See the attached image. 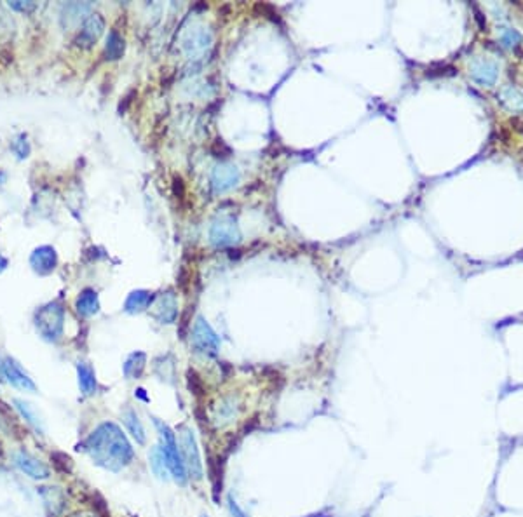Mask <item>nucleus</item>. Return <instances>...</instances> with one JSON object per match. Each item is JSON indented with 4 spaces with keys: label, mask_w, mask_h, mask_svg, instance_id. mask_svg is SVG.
<instances>
[{
    "label": "nucleus",
    "mask_w": 523,
    "mask_h": 517,
    "mask_svg": "<svg viewBox=\"0 0 523 517\" xmlns=\"http://www.w3.org/2000/svg\"><path fill=\"white\" fill-rule=\"evenodd\" d=\"M2 375L6 376L7 382L13 387H16V389L23 390V392H37V387L32 382L30 376L25 373V371L18 366L16 361L11 359V357L2 359Z\"/></svg>",
    "instance_id": "nucleus-5"
},
{
    "label": "nucleus",
    "mask_w": 523,
    "mask_h": 517,
    "mask_svg": "<svg viewBox=\"0 0 523 517\" xmlns=\"http://www.w3.org/2000/svg\"><path fill=\"white\" fill-rule=\"evenodd\" d=\"M503 44L506 47H513V46H518L522 42V35L518 34L517 30H511V28H508V30L503 32Z\"/></svg>",
    "instance_id": "nucleus-19"
},
{
    "label": "nucleus",
    "mask_w": 523,
    "mask_h": 517,
    "mask_svg": "<svg viewBox=\"0 0 523 517\" xmlns=\"http://www.w3.org/2000/svg\"><path fill=\"white\" fill-rule=\"evenodd\" d=\"M154 425H156L159 432V439H161V444H159V446H161L162 453H164L166 457V462H168L169 474H171L173 479H175L176 483L183 486V484H187L189 474H187L185 464H183V458L182 453H180L178 443H176L175 432L161 420H154Z\"/></svg>",
    "instance_id": "nucleus-2"
},
{
    "label": "nucleus",
    "mask_w": 523,
    "mask_h": 517,
    "mask_svg": "<svg viewBox=\"0 0 523 517\" xmlns=\"http://www.w3.org/2000/svg\"><path fill=\"white\" fill-rule=\"evenodd\" d=\"M201 517H208V516H201Z\"/></svg>",
    "instance_id": "nucleus-26"
},
{
    "label": "nucleus",
    "mask_w": 523,
    "mask_h": 517,
    "mask_svg": "<svg viewBox=\"0 0 523 517\" xmlns=\"http://www.w3.org/2000/svg\"><path fill=\"white\" fill-rule=\"evenodd\" d=\"M42 497H44L46 507H48L49 516L56 517L61 511H63L65 495L61 493L60 488H44V491H42Z\"/></svg>",
    "instance_id": "nucleus-10"
},
{
    "label": "nucleus",
    "mask_w": 523,
    "mask_h": 517,
    "mask_svg": "<svg viewBox=\"0 0 523 517\" xmlns=\"http://www.w3.org/2000/svg\"><path fill=\"white\" fill-rule=\"evenodd\" d=\"M497 101L511 114H523V93L515 86H503L497 93Z\"/></svg>",
    "instance_id": "nucleus-9"
},
{
    "label": "nucleus",
    "mask_w": 523,
    "mask_h": 517,
    "mask_svg": "<svg viewBox=\"0 0 523 517\" xmlns=\"http://www.w3.org/2000/svg\"><path fill=\"white\" fill-rule=\"evenodd\" d=\"M471 77L478 82L479 86H490L496 84L497 75H499V67H497L496 61L489 60V58H476L471 63Z\"/></svg>",
    "instance_id": "nucleus-6"
},
{
    "label": "nucleus",
    "mask_w": 523,
    "mask_h": 517,
    "mask_svg": "<svg viewBox=\"0 0 523 517\" xmlns=\"http://www.w3.org/2000/svg\"><path fill=\"white\" fill-rule=\"evenodd\" d=\"M77 307L81 314H84V316H91V314L96 312V296L84 295L82 298H79Z\"/></svg>",
    "instance_id": "nucleus-17"
},
{
    "label": "nucleus",
    "mask_w": 523,
    "mask_h": 517,
    "mask_svg": "<svg viewBox=\"0 0 523 517\" xmlns=\"http://www.w3.org/2000/svg\"><path fill=\"white\" fill-rule=\"evenodd\" d=\"M86 453L98 467L119 472L131 464L135 451L126 434L115 423L105 422L84 443Z\"/></svg>",
    "instance_id": "nucleus-1"
},
{
    "label": "nucleus",
    "mask_w": 523,
    "mask_h": 517,
    "mask_svg": "<svg viewBox=\"0 0 523 517\" xmlns=\"http://www.w3.org/2000/svg\"><path fill=\"white\" fill-rule=\"evenodd\" d=\"M30 265L34 269L35 274H41V276H48L56 267V253L49 246H42L37 248L30 256Z\"/></svg>",
    "instance_id": "nucleus-8"
},
{
    "label": "nucleus",
    "mask_w": 523,
    "mask_h": 517,
    "mask_svg": "<svg viewBox=\"0 0 523 517\" xmlns=\"http://www.w3.org/2000/svg\"><path fill=\"white\" fill-rule=\"evenodd\" d=\"M150 469L154 470V474H156L161 481L168 479V462H166V457L164 453H162L161 446L152 448V451H150Z\"/></svg>",
    "instance_id": "nucleus-12"
},
{
    "label": "nucleus",
    "mask_w": 523,
    "mask_h": 517,
    "mask_svg": "<svg viewBox=\"0 0 523 517\" xmlns=\"http://www.w3.org/2000/svg\"><path fill=\"white\" fill-rule=\"evenodd\" d=\"M51 462L53 467L61 474H70L74 469V462L68 457L67 453H61V451H53L51 453Z\"/></svg>",
    "instance_id": "nucleus-15"
},
{
    "label": "nucleus",
    "mask_w": 523,
    "mask_h": 517,
    "mask_svg": "<svg viewBox=\"0 0 523 517\" xmlns=\"http://www.w3.org/2000/svg\"><path fill=\"white\" fill-rule=\"evenodd\" d=\"M14 464L23 470L27 476L34 477V479H48L51 476L49 469L42 464L41 460L34 458L32 455L25 453V451H18L14 453Z\"/></svg>",
    "instance_id": "nucleus-7"
},
{
    "label": "nucleus",
    "mask_w": 523,
    "mask_h": 517,
    "mask_svg": "<svg viewBox=\"0 0 523 517\" xmlns=\"http://www.w3.org/2000/svg\"><path fill=\"white\" fill-rule=\"evenodd\" d=\"M2 453H4V448H2V443H0V458H2Z\"/></svg>",
    "instance_id": "nucleus-24"
},
{
    "label": "nucleus",
    "mask_w": 523,
    "mask_h": 517,
    "mask_svg": "<svg viewBox=\"0 0 523 517\" xmlns=\"http://www.w3.org/2000/svg\"><path fill=\"white\" fill-rule=\"evenodd\" d=\"M143 361H145V357H143L142 354H138V356H133L131 361H129V363L126 364V368H124L126 375L131 376V378H138V376L142 375V370H143Z\"/></svg>",
    "instance_id": "nucleus-16"
},
{
    "label": "nucleus",
    "mask_w": 523,
    "mask_h": 517,
    "mask_svg": "<svg viewBox=\"0 0 523 517\" xmlns=\"http://www.w3.org/2000/svg\"><path fill=\"white\" fill-rule=\"evenodd\" d=\"M6 267H7V260L4 258L2 255H0V272H4V270H6Z\"/></svg>",
    "instance_id": "nucleus-23"
},
{
    "label": "nucleus",
    "mask_w": 523,
    "mask_h": 517,
    "mask_svg": "<svg viewBox=\"0 0 523 517\" xmlns=\"http://www.w3.org/2000/svg\"><path fill=\"white\" fill-rule=\"evenodd\" d=\"M35 328L41 333L42 338L54 342L60 338L61 329H63V310L58 305H46L35 314Z\"/></svg>",
    "instance_id": "nucleus-4"
},
{
    "label": "nucleus",
    "mask_w": 523,
    "mask_h": 517,
    "mask_svg": "<svg viewBox=\"0 0 523 517\" xmlns=\"http://www.w3.org/2000/svg\"><path fill=\"white\" fill-rule=\"evenodd\" d=\"M122 420H124L126 427H128L129 434H131L133 437L136 439V443L138 444H145L147 441V436H145V429H143L142 422H140V418L136 417V413L133 410H126L124 415H122Z\"/></svg>",
    "instance_id": "nucleus-11"
},
{
    "label": "nucleus",
    "mask_w": 523,
    "mask_h": 517,
    "mask_svg": "<svg viewBox=\"0 0 523 517\" xmlns=\"http://www.w3.org/2000/svg\"><path fill=\"white\" fill-rule=\"evenodd\" d=\"M180 453H182L189 477H192L194 481L203 479V462H201L199 448H197L196 436L189 427L180 429Z\"/></svg>",
    "instance_id": "nucleus-3"
},
{
    "label": "nucleus",
    "mask_w": 523,
    "mask_h": 517,
    "mask_svg": "<svg viewBox=\"0 0 523 517\" xmlns=\"http://www.w3.org/2000/svg\"><path fill=\"white\" fill-rule=\"evenodd\" d=\"M14 404H16L18 411H20V413H21V417H23L25 420L30 423V425L34 427V429L37 430V432H41V434L44 432V427H42L41 418H39V415L35 413L34 408H32L30 404L23 403V401H20V399H14Z\"/></svg>",
    "instance_id": "nucleus-14"
},
{
    "label": "nucleus",
    "mask_w": 523,
    "mask_h": 517,
    "mask_svg": "<svg viewBox=\"0 0 523 517\" xmlns=\"http://www.w3.org/2000/svg\"><path fill=\"white\" fill-rule=\"evenodd\" d=\"M227 504H229V511H230V514H232V517H250L246 512L243 511V509L239 507V505H237V502L234 500L232 497L227 498Z\"/></svg>",
    "instance_id": "nucleus-20"
},
{
    "label": "nucleus",
    "mask_w": 523,
    "mask_h": 517,
    "mask_svg": "<svg viewBox=\"0 0 523 517\" xmlns=\"http://www.w3.org/2000/svg\"><path fill=\"white\" fill-rule=\"evenodd\" d=\"M79 385H81V390L84 396H93L96 392L95 371L88 364H81L79 366Z\"/></svg>",
    "instance_id": "nucleus-13"
},
{
    "label": "nucleus",
    "mask_w": 523,
    "mask_h": 517,
    "mask_svg": "<svg viewBox=\"0 0 523 517\" xmlns=\"http://www.w3.org/2000/svg\"><path fill=\"white\" fill-rule=\"evenodd\" d=\"M13 152L20 159H27L28 157V154H30V145H28L27 136H21L20 140L14 141V143H13Z\"/></svg>",
    "instance_id": "nucleus-18"
},
{
    "label": "nucleus",
    "mask_w": 523,
    "mask_h": 517,
    "mask_svg": "<svg viewBox=\"0 0 523 517\" xmlns=\"http://www.w3.org/2000/svg\"><path fill=\"white\" fill-rule=\"evenodd\" d=\"M9 6L20 13H32L37 7L34 2H9Z\"/></svg>",
    "instance_id": "nucleus-21"
},
{
    "label": "nucleus",
    "mask_w": 523,
    "mask_h": 517,
    "mask_svg": "<svg viewBox=\"0 0 523 517\" xmlns=\"http://www.w3.org/2000/svg\"><path fill=\"white\" fill-rule=\"evenodd\" d=\"M0 375H2V361H0Z\"/></svg>",
    "instance_id": "nucleus-25"
},
{
    "label": "nucleus",
    "mask_w": 523,
    "mask_h": 517,
    "mask_svg": "<svg viewBox=\"0 0 523 517\" xmlns=\"http://www.w3.org/2000/svg\"><path fill=\"white\" fill-rule=\"evenodd\" d=\"M0 415H11V406H7L4 401H0Z\"/></svg>",
    "instance_id": "nucleus-22"
}]
</instances>
